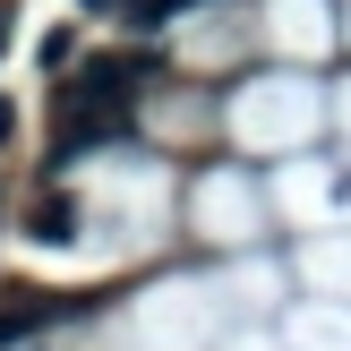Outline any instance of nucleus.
Wrapping results in <instances>:
<instances>
[{"label":"nucleus","instance_id":"obj_2","mask_svg":"<svg viewBox=\"0 0 351 351\" xmlns=\"http://www.w3.org/2000/svg\"><path fill=\"white\" fill-rule=\"evenodd\" d=\"M26 232L60 249V240H77V206H69V197H34V206H26Z\"/></svg>","mask_w":351,"mask_h":351},{"label":"nucleus","instance_id":"obj_1","mask_svg":"<svg viewBox=\"0 0 351 351\" xmlns=\"http://www.w3.org/2000/svg\"><path fill=\"white\" fill-rule=\"evenodd\" d=\"M43 317H51V300H34V291H9V300H0V351L34 343V335H43Z\"/></svg>","mask_w":351,"mask_h":351},{"label":"nucleus","instance_id":"obj_4","mask_svg":"<svg viewBox=\"0 0 351 351\" xmlns=\"http://www.w3.org/2000/svg\"><path fill=\"white\" fill-rule=\"evenodd\" d=\"M0 43H9V9H0Z\"/></svg>","mask_w":351,"mask_h":351},{"label":"nucleus","instance_id":"obj_3","mask_svg":"<svg viewBox=\"0 0 351 351\" xmlns=\"http://www.w3.org/2000/svg\"><path fill=\"white\" fill-rule=\"evenodd\" d=\"M171 9H189V0H120V17H129V26H163Z\"/></svg>","mask_w":351,"mask_h":351}]
</instances>
